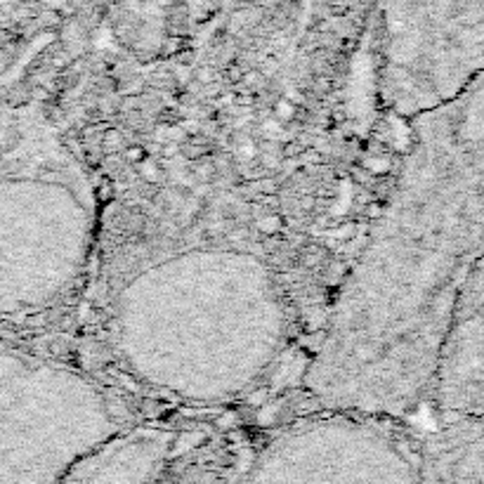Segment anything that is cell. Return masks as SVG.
I'll use <instances>...</instances> for the list:
<instances>
[{"label": "cell", "instance_id": "obj_1", "mask_svg": "<svg viewBox=\"0 0 484 484\" xmlns=\"http://www.w3.org/2000/svg\"><path fill=\"white\" fill-rule=\"evenodd\" d=\"M406 123L409 142L302 371L317 409L399 421L430 397L456 307L484 255V71Z\"/></svg>", "mask_w": 484, "mask_h": 484}, {"label": "cell", "instance_id": "obj_2", "mask_svg": "<svg viewBox=\"0 0 484 484\" xmlns=\"http://www.w3.org/2000/svg\"><path fill=\"white\" fill-rule=\"evenodd\" d=\"M102 376L120 392L224 409L260 392L298 322L282 265L249 246L199 241L154 253L90 288Z\"/></svg>", "mask_w": 484, "mask_h": 484}, {"label": "cell", "instance_id": "obj_3", "mask_svg": "<svg viewBox=\"0 0 484 484\" xmlns=\"http://www.w3.org/2000/svg\"><path fill=\"white\" fill-rule=\"evenodd\" d=\"M104 196L67 128L41 104L0 107V322L87 298Z\"/></svg>", "mask_w": 484, "mask_h": 484}, {"label": "cell", "instance_id": "obj_4", "mask_svg": "<svg viewBox=\"0 0 484 484\" xmlns=\"http://www.w3.org/2000/svg\"><path fill=\"white\" fill-rule=\"evenodd\" d=\"M102 373L0 343V484H62L135 418Z\"/></svg>", "mask_w": 484, "mask_h": 484}, {"label": "cell", "instance_id": "obj_5", "mask_svg": "<svg viewBox=\"0 0 484 484\" xmlns=\"http://www.w3.org/2000/svg\"><path fill=\"white\" fill-rule=\"evenodd\" d=\"M236 484H421V444L394 418L317 409L269 434Z\"/></svg>", "mask_w": 484, "mask_h": 484}, {"label": "cell", "instance_id": "obj_6", "mask_svg": "<svg viewBox=\"0 0 484 484\" xmlns=\"http://www.w3.org/2000/svg\"><path fill=\"white\" fill-rule=\"evenodd\" d=\"M430 399L442 418L484 414V255L456 307Z\"/></svg>", "mask_w": 484, "mask_h": 484}, {"label": "cell", "instance_id": "obj_7", "mask_svg": "<svg viewBox=\"0 0 484 484\" xmlns=\"http://www.w3.org/2000/svg\"><path fill=\"white\" fill-rule=\"evenodd\" d=\"M187 430L133 421L71 467L62 484H163Z\"/></svg>", "mask_w": 484, "mask_h": 484}, {"label": "cell", "instance_id": "obj_8", "mask_svg": "<svg viewBox=\"0 0 484 484\" xmlns=\"http://www.w3.org/2000/svg\"><path fill=\"white\" fill-rule=\"evenodd\" d=\"M421 484H484V414L447 416L423 439Z\"/></svg>", "mask_w": 484, "mask_h": 484}]
</instances>
